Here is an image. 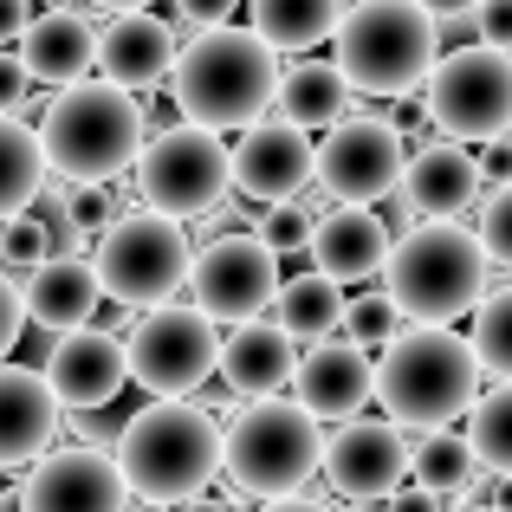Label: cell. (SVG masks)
Instances as JSON below:
<instances>
[{
    "instance_id": "obj_18",
    "label": "cell",
    "mask_w": 512,
    "mask_h": 512,
    "mask_svg": "<svg viewBox=\"0 0 512 512\" xmlns=\"http://www.w3.org/2000/svg\"><path fill=\"white\" fill-rule=\"evenodd\" d=\"M59 428H65V409L46 376L26 370V363H0V467L46 461Z\"/></svg>"
},
{
    "instance_id": "obj_12",
    "label": "cell",
    "mask_w": 512,
    "mask_h": 512,
    "mask_svg": "<svg viewBox=\"0 0 512 512\" xmlns=\"http://www.w3.org/2000/svg\"><path fill=\"white\" fill-rule=\"evenodd\" d=\"M402 175H409V143L376 111H350L318 143V188L338 208H376V201H389L402 188Z\"/></svg>"
},
{
    "instance_id": "obj_11",
    "label": "cell",
    "mask_w": 512,
    "mask_h": 512,
    "mask_svg": "<svg viewBox=\"0 0 512 512\" xmlns=\"http://www.w3.org/2000/svg\"><path fill=\"white\" fill-rule=\"evenodd\" d=\"M124 357H130V383L137 389H150L156 402H182L208 376H221V325L201 318L195 305H163V312L137 318Z\"/></svg>"
},
{
    "instance_id": "obj_42",
    "label": "cell",
    "mask_w": 512,
    "mask_h": 512,
    "mask_svg": "<svg viewBox=\"0 0 512 512\" xmlns=\"http://www.w3.org/2000/svg\"><path fill=\"white\" fill-rule=\"evenodd\" d=\"M234 7H240V0H175V13H182L195 33H214V26H227V20H234Z\"/></svg>"
},
{
    "instance_id": "obj_24",
    "label": "cell",
    "mask_w": 512,
    "mask_h": 512,
    "mask_svg": "<svg viewBox=\"0 0 512 512\" xmlns=\"http://www.w3.org/2000/svg\"><path fill=\"white\" fill-rule=\"evenodd\" d=\"M396 253V234L376 208H331L312 234V260L331 286H357V279H376Z\"/></svg>"
},
{
    "instance_id": "obj_46",
    "label": "cell",
    "mask_w": 512,
    "mask_h": 512,
    "mask_svg": "<svg viewBox=\"0 0 512 512\" xmlns=\"http://www.w3.org/2000/svg\"><path fill=\"white\" fill-rule=\"evenodd\" d=\"M85 7H104V20H117V13H143L150 0H85Z\"/></svg>"
},
{
    "instance_id": "obj_1",
    "label": "cell",
    "mask_w": 512,
    "mask_h": 512,
    "mask_svg": "<svg viewBox=\"0 0 512 512\" xmlns=\"http://www.w3.org/2000/svg\"><path fill=\"white\" fill-rule=\"evenodd\" d=\"M175 111L195 130H253L279 98V52L253 26H214L195 33L175 59Z\"/></svg>"
},
{
    "instance_id": "obj_17",
    "label": "cell",
    "mask_w": 512,
    "mask_h": 512,
    "mask_svg": "<svg viewBox=\"0 0 512 512\" xmlns=\"http://www.w3.org/2000/svg\"><path fill=\"white\" fill-rule=\"evenodd\" d=\"M39 376L52 383L59 409L91 415V409H111V402L124 396L130 357H124V344H117L111 331H72V338H52L46 363H39Z\"/></svg>"
},
{
    "instance_id": "obj_35",
    "label": "cell",
    "mask_w": 512,
    "mask_h": 512,
    "mask_svg": "<svg viewBox=\"0 0 512 512\" xmlns=\"http://www.w3.org/2000/svg\"><path fill=\"white\" fill-rule=\"evenodd\" d=\"M253 234L266 240V253H279V260H286V253H312L318 221L299 208V201H292V208H266L260 221H253Z\"/></svg>"
},
{
    "instance_id": "obj_44",
    "label": "cell",
    "mask_w": 512,
    "mask_h": 512,
    "mask_svg": "<svg viewBox=\"0 0 512 512\" xmlns=\"http://www.w3.org/2000/svg\"><path fill=\"white\" fill-rule=\"evenodd\" d=\"M383 512H441V500H435V493H422V487H402Z\"/></svg>"
},
{
    "instance_id": "obj_38",
    "label": "cell",
    "mask_w": 512,
    "mask_h": 512,
    "mask_svg": "<svg viewBox=\"0 0 512 512\" xmlns=\"http://www.w3.org/2000/svg\"><path fill=\"white\" fill-rule=\"evenodd\" d=\"M20 331H26V299H20V286H13V279L0 273V363L13 357Z\"/></svg>"
},
{
    "instance_id": "obj_47",
    "label": "cell",
    "mask_w": 512,
    "mask_h": 512,
    "mask_svg": "<svg viewBox=\"0 0 512 512\" xmlns=\"http://www.w3.org/2000/svg\"><path fill=\"white\" fill-rule=\"evenodd\" d=\"M260 512H331V506H318V500H279V506H260Z\"/></svg>"
},
{
    "instance_id": "obj_34",
    "label": "cell",
    "mask_w": 512,
    "mask_h": 512,
    "mask_svg": "<svg viewBox=\"0 0 512 512\" xmlns=\"http://www.w3.org/2000/svg\"><path fill=\"white\" fill-rule=\"evenodd\" d=\"M52 260V234H46V221H39V214H20V221H7L0 227V273H26L33 279L39 266Z\"/></svg>"
},
{
    "instance_id": "obj_7",
    "label": "cell",
    "mask_w": 512,
    "mask_h": 512,
    "mask_svg": "<svg viewBox=\"0 0 512 512\" xmlns=\"http://www.w3.org/2000/svg\"><path fill=\"white\" fill-rule=\"evenodd\" d=\"M318 467H325V422H312L299 402H247L221 428V474L234 480L240 500H299Z\"/></svg>"
},
{
    "instance_id": "obj_22",
    "label": "cell",
    "mask_w": 512,
    "mask_h": 512,
    "mask_svg": "<svg viewBox=\"0 0 512 512\" xmlns=\"http://www.w3.org/2000/svg\"><path fill=\"white\" fill-rule=\"evenodd\" d=\"M20 59H26L33 85H52V98L72 91V85H91V72H98V26L78 7H52L20 39Z\"/></svg>"
},
{
    "instance_id": "obj_45",
    "label": "cell",
    "mask_w": 512,
    "mask_h": 512,
    "mask_svg": "<svg viewBox=\"0 0 512 512\" xmlns=\"http://www.w3.org/2000/svg\"><path fill=\"white\" fill-rule=\"evenodd\" d=\"M422 13H435V20H461V13H480L487 0H415Z\"/></svg>"
},
{
    "instance_id": "obj_50",
    "label": "cell",
    "mask_w": 512,
    "mask_h": 512,
    "mask_svg": "<svg viewBox=\"0 0 512 512\" xmlns=\"http://www.w3.org/2000/svg\"><path fill=\"white\" fill-rule=\"evenodd\" d=\"M130 512H163V506H143V500H137V506H130Z\"/></svg>"
},
{
    "instance_id": "obj_6",
    "label": "cell",
    "mask_w": 512,
    "mask_h": 512,
    "mask_svg": "<svg viewBox=\"0 0 512 512\" xmlns=\"http://www.w3.org/2000/svg\"><path fill=\"white\" fill-rule=\"evenodd\" d=\"M441 65V20L415 0H357L338 26V72L363 98H409L428 91Z\"/></svg>"
},
{
    "instance_id": "obj_51",
    "label": "cell",
    "mask_w": 512,
    "mask_h": 512,
    "mask_svg": "<svg viewBox=\"0 0 512 512\" xmlns=\"http://www.w3.org/2000/svg\"><path fill=\"white\" fill-rule=\"evenodd\" d=\"M487 512H493V506H487Z\"/></svg>"
},
{
    "instance_id": "obj_5",
    "label": "cell",
    "mask_w": 512,
    "mask_h": 512,
    "mask_svg": "<svg viewBox=\"0 0 512 512\" xmlns=\"http://www.w3.org/2000/svg\"><path fill=\"white\" fill-rule=\"evenodd\" d=\"M383 292L402 325H448L487 299V253L461 221H422L396 240L383 266Z\"/></svg>"
},
{
    "instance_id": "obj_19",
    "label": "cell",
    "mask_w": 512,
    "mask_h": 512,
    "mask_svg": "<svg viewBox=\"0 0 512 512\" xmlns=\"http://www.w3.org/2000/svg\"><path fill=\"white\" fill-rule=\"evenodd\" d=\"M292 389H299V409L312 415V422H357L363 402L376 396V363L363 357L357 344L331 338V344H318V350L299 357Z\"/></svg>"
},
{
    "instance_id": "obj_3",
    "label": "cell",
    "mask_w": 512,
    "mask_h": 512,
    "mask_svg": "<svg viewBox=\"0 0 512 512\" xmlns=\"http://www.w3.org/2000/svg\"><path fill=\"white\" fill-rule=\"evenodd\" d=\"M480 357L461 331L448 325H409L396 344L376 357V402L396 428L435 435L454 428V415H467L480 402Z\"/></svg>"
},
{
    "instance_id": "obj_9",
    "label": "cell",
    "mask_w": 512,
    "mask_h": 512,
    "mask_svg": "<svg viewBox=\"0 0 512 512\" xmlns=\"http://www.w3.org/2000/svg\"><path fill=\"white\" fill-rule=\"evenodd\" d=\"M137 195L150 214H208L221 208V195L234 188V150H227L214 130H195V124H169L143 143L137 156Z\"/></svg>"
},
{
    "instance_id": "obj_36",
    "label": "cell",
    "mask_w": 512,
    "mask_h": 512,
    "mask_svg": "<svg viewBox=\"0 0 512 512\" xmlns=\"http://www.w3.org/2000/svg\"><path fill=\"white\" fill-rule=\"evenodd\" d=\"M474 240H480V253H487L493 266H512V182L480 195V227H474Z\"/></svg>"
},
{
    "instance_id": "obj_29",
    "label": "cell",
    "mask_w": 512,
    "mask_h": 512,
    "mask_svg": "<svg viewBox=\"0 0 512 512\" xmlns=\"http://www.w3.org/2000/svg\"><path fill=\"white\" fill-rule=\"evenodd\" d=\"M46 143L39 130H26L20 117H0V227L20 221L39 195H46Z\"/></svg>"
},
{
    "instance_id": "obj_41",
    "label": "cell",
    "mask_w": 512,
    "mask_h": 512,
    "mask_svg": "<svg viewBox=\"0 0 512 512\" xmlns=\"http://www.w3.org/2000/svg\"><path fill=\"white\" fill-rule=\"evenodd\" d=\"M39 0H0V52H20V39L33 33V20H39Z\"/></svg>"
},
{
    "instance_id": "obj_40",
    "label": "cell",
    "mask_w": 512,
    "mask_h": 512,
    "mask_svg": "<svg viewBox=\"0 0 512 512\" xmlns=\"http://www.w3.org/2000/svg\"><path fill=\"white\" fill-rule=\"evenodd\" d=\"M26 91H33V78H26V59H20V52H0V117L20 111Z\"/></svg>"
},
{
    "instance_id": "obj_30",
    "label": "cell",
    "mask_w": 512,
    "mask_h": 512,
    "mask_svg": "<svg viewBox=\"0 0 512 512\" xmlns=\"http://www.w3.org/2000/svg\"><path fill=\"white\" fill-rule=\"evenodd\" d=\"M409 474L422 493H467L480 480V461H474V441H467V428H435V435H422L409 448Z\"/></svg>"
},
{
    "instance_id": "obj_21",
    "label": "cell",
    "mask_w": 512,
    "mask_h": 512,
    "mask_svg": "<svg viewBox=\"0 0 512 512\" xmlns=\"http://www.w3.org/2000/svg\"><path fill=\"white\" fill-rule=\"evenodd\" d=\"M480 195H487V182H480V156L474 150H461V143H422V150H409L402 208L415 214V227L422 221H454V214L474 208Z\"/></svg>"
},
{
    "instance_id": "obj_43",
    "label": "cell",
    "mask_w": 512,
    "mask_h": 512,
    "mask_svg": "<svg viewBox=\"0 0 512 512\" xmlns=\"http://www.w3.org/2000/svg\"><path fill=\"white\" fill-rule=\"evenodd\" d=\"M480 182H487V188L512 182V143H487V150H480Z\"/></svg>"
},
{
    "instance_id": "obj_2",
    "label": "cell",
    "mask_w": 512,
    "mask_h": 512,
    "mask_svg": "<svg viewBox=\"0 0 512 512\" xmlns=\"http://www.w3.org/2000/svg\"><path fill=\"white\" fill-rule=\"evenodd\" d=\"M39 143H46V169L65 188H111L124 169H137L143 143H150V117L130 91L91 78L46 104Z\"/></svg>"
},
{
    "instance_id": "obj_28",
    "label": "cell",
    "mask_w": 512,
    "mask_h": 512,
    "mask_svg": "<svg viewBox=\"0 0 512 512\" xmlns=\"http://www.w3.org/2000/svg\"><path fill=\"white\" fill-rule=\"evenodd\" d=\"M253 33L273 52H312L318 39H338L344 26V0H247Z\"/></svg>"
},
{
    "instance_id": "obj_27",
    "label": "cell",
    "mask_w": 512,
    "mask_h": 512,
    "mask_svg": "<svg viewBox=\"0 0 512 512\" xmlns=\"http://www.w3.org/2000/svg\"><path fill=\"white\" fill-rule=\"evenodd\" d=\"M344 312H350L344 286H331L318 266L312 273H292L286 286H279V299H273V325L286 331L292 344H305V350L331 344V331H344Z\"/></svg>"
},
{
    "instance_id": "obj_15",
    "label": "cell",
    "mask_w": 512,
    "mask_h": 512,
    "mask_svg": "<svg viewBox=\"0 0 512 512\" xmlns=\"http://www.w3.org/2000/svg\"><path fill=\"white\" fill-rule=\"evenodd\" d=\"M20 512H130V480L104 448H52L20 480Z\"/></svg>"
},
{
    "instance_id": "obj_20",
    "label": "cell",
    "mask_w": 512,
    "mask_h": 512,
    "mask_svg": "<svg viewBox=\"0 0 512 512\" xmlns=\"http://www.w3.org/2000/svg\"><path fill=\"white\" fill-rule=\"evenodd\" d=\"M175 59H182V46L156 13H117V20L98 26V72L104 85L130 91V98L175 78Z\"/></svg>"
},
{
    "instance_id": "obj_37",
    "label": "cell",
    "mask_w": 512,
    "mask_h": 512,
    "mask_svg": "<svg viewBox=\"0 0 512 512\" xmlns=\"http://www.w3.org/2000/svg\"><path fill=\"white\" fill-rule=\"evenodd\" d=\"M59 214L72 227H85V234H104V227L117 221V201H111V188H65Z\"/></svg>"
},
{
    "instance_id": "obj_48",
    "label": "cell",
    "mask_w": 512,
    "mask_h": 512,
    "mask_svg": "<svg viewBox=\"0 0 512 512\" xmlns=\"http://www.w3.org/2000/svg\"><path fill=\"white\" fill-rule=\"evenodd\" d=\"M493 512H512V474L493 480Z\"/></svg>"
},
{
    "instance_id": "obj_13",
    "label": "cell",
    "mask_w": 512,
    "mask_h": 512,
    "mask_svg": "<svg viewBox=\"0 0 512 512\" xmlns=\"http://www.w3.org/2000/svg\"><path fill=\"white\" fill-rule=\"evenodd\" d=\"M279 253H266L260 234H221L195 253V273H188V292H195V312L214 318V325H253L266 305L279 299Z\"/></svg>"
},
{
    "instance_id": "obj_32",
    "label": "cell",
    "mask_w": 512,
    "mask_h": 512,
    "mask_svg": "<svg viewBox=\"0 0 512 512\" xmlns=\"http://www.w3.org/2000/svg\"><path fill=\"white\" fill-rule=\"evenodd\" d=\"M467 344H474L480 370L512 383V286L506 292H487V299L474 305V331H467Z\"/></svg>"
},
{
    "instance_id": "obj_10",
    "label": "cell",
    "mask_w": 512,
    "mask_h": 512,
    "mask_svg": "<svg viewBox=\"0 0 512 512\" xmlns=\"http://www.w3.org/2000/svg\"><path fill=\"white\" fill-rule=\"evenodd\" d=\"M428 117L448 130V143H506L512 130V59L493 46H454L428 72Z\"/></svg>"
},
{
    "instance_id": "obj_4",
    "label": "cell",
    "mask_w": 512,
    "mask_h": 512,
    "mask_svg": "<svg viewBox=\"0 0 512 512\" xmlns=\"http://www.w3.org/2000/svg\"><path fill=\"white\" fill-rule=\"evenodd\" d=\"M117 474L143 506H188L221 474V428L195 402H150L117 435Z\"/></svg>"
},
{
    "instance_id": "obj_39",
    "label": "cell",
    "mask_w": 512,
    "mask_h": 512,
    "mask_svg": "<svg viewBox=\"0 0 512 512\" xmlns=\"http://www.w3.org/2000/svg\"><path fill=\"white\" fill-rule=\"evenodd\" d=\"M474 26H480V46H493V52L512 59V0H487V7L474 13Z\"/></svg>"
},
{
    "instance_id": "obj_26",
    "label": "cell",
    "mask_w": 512,
    "mask_h": 512,
    "mask_svg": "<svg viewBox=\"0 0 512 512\" xmlns=\"http://www.w3.org/2000/svg\"><path fill=\"white\" fill-rule=\"evenodd\" d=\"M273 111L299 130H338L350 117V85L338 72V59H299L279 72V98Z\"/></svg>"
},
{
    "instance_id": "obj_14",
    "label": "cell",
    "mask_w": 512,
    "mask_h": 512,
    "mask_svg": "<svg viewBox=\"0 0 512 512\" xmlns=\"http://www.w3.org/2000/svg\"><path fill=\"white\" fill-rule=\"evenodd\" d=\"M325 480L350 506H389L409 480V435L389 415H357V422L325 435Z\"/></svg>"
},
{
    "instance_id": "obj_8",
    "label": "cell",
    "mask_w": 512,
    "mask_h": 512,
    "mask_svg": "<svg viewBox=\"0 0 512 512\" xmlns=\"http://www.w3.org/2000/svg\"><path fill=\"white\" fill-rule=\"evenodd\" d=\"M91 266H98L104 292H111L117 305H130V312H163V305H175V292L188 286V273H195V247H188L182 221L130 208L98 234Z\"/></svg>"
},
{
    "instance_id": "obj_16",
    "label": "cell",
    "mask_w": 512,
    "mask_h": 512,
    "mask_svg": "<svg viewBox=\"0 0 512 512\" xmlns=\"http://www.w3.org/2000/svg\"><path fill=\"white\" fill-rule=\"evenodd\" d=\"M318 182V150L312 130L286 124V117H260L253 130H240L234 143V188L266 208H292L299 188Z\"/></svg>"
},
{
    "instance_id": "obj_31",
    "label": "cell",
    "mask_w": 512,
    "mask_h": 512,
    "mask_svg": "<svg viewBox=\"0 0 512 512\" xmlns=\"http://www.w3.org/2000/svg\"><path fill=\"white\" fill-rule=\"evenodd\" d=\"M467 441H474V461L493 474H512V383L487 389V396L467 409Z\"/></svg>"
},
{
    "instance_id": "obj_23",
    "label": "cell",
    "mask_w": 512,
    "mask_h": 512,
    "mask_svg": "<svg viewBox=\"0 0 512 512\" xmlns=\"http://www.w3.org/2000/svg\"><path fill=\"white\" fill-rule=\"evenodd\" d=\"M299 376V344L273 325V318H253L234 325L221 338V383L240 402H279V389Z\"/></svg>"
},
{
    "instance_id": "obj_25",
    "label": "cell",
    "mask_w": 512,
    "mask_h": 512,
    "mask_svg": "<svg viewBox=\"0 0 512 512\" xmlns=\"http://www.w3.org/2000/svg\"><path fill=\"white\" fill-rule=\"evenodd\" d=\"M20 299H26V325H46L52 338H72V331H91V318L104 305V279L91 260H46L20 286Z\"/></svg>"
},
{
    "instance_id": "obj_33",
    "label": "cell",
    "mask_w": 512,
    "mask_h": 512,
    "mask_svg": "<svg viewBox=\"0 0 512 512\" xmlns=\"http://www.w3.org/2000/svg\"><path fill=\"white\" fill-rule=\"evenodd\" d=\"M402 331H409V325H402V312L389 305V292H370V299H350V312H344V344H357L363 357H370V350L383 357V350L396 344Z\"/></svg>"
},
{
    "instance_id": "obj_49",
    "label": "cell",
    "mask_w": 512,
    "mask_h": 512,
    "mask_svg": "<svg viewBox=\"0 0 512 512\" xmlns=\"http://www.w3.org/2000/svg\"><path fill=\"white\" fill-rule=\"evenodd\" d=\"M175 512H234V506H221V500H208V493H201V500H188V506H175Z\"/></svg>"
}]
</instances>
